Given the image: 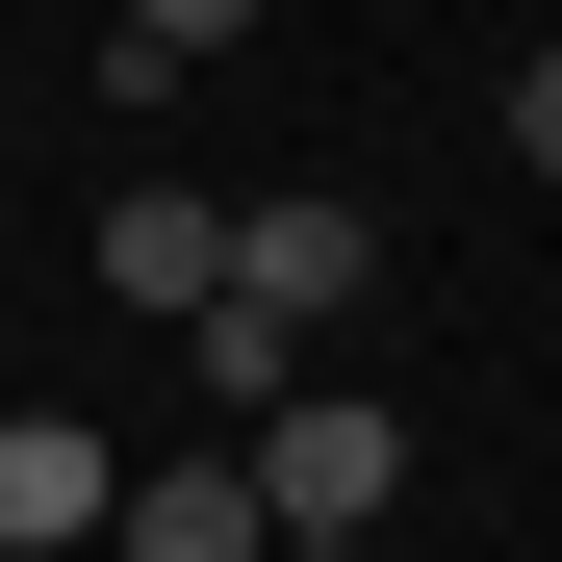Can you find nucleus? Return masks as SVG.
Instances as JSON below:
<instances>
[{
	"label": "nucleus",
	"instance_id": "1a4fd4ad",
	"mask_svg": "<svg viewBox=\"0 0 562 562\" xmlns=\"http://www.w3.org/2000/svg\"><path fill=\"white\" fill-rule=\"evenodd\" d=\"M281 562H358V537H281Z\"/></svg>",
	"mask_w": 562,
	"mask_h": 562
},
{
	"label": "nucleus",
	"instance_id": "20e7f679",
	"mask_svg": "<svg viewBox=\"0 0 562 562\" xmlns=\"http://www.w3.org/2000/svg\"><path fill=\"white\" fill-rule=\"evenodd\" d=\"M103 537H128V562H281V512H256V460H231V435H205V460H154Z\"/></svg>",
	"mask_w": 562,
	"mask_h": 562
},
{
	"label": "nucleus",
	"instance_id": "7ed1b4c3",
	"mask_svg": "<svg viewBox=\"0 0 562 562\" xmlns=\"http://www.w3.org/2000/svg\"><path fill=\"white\" fill-rule=\"evenodd\" d=\"M231 281H256L281 333H333L358 281H384V231H358V205H231Z\"/></svg>",
	"mask_w": 562,
	"mask_h": 562
},
{
	"label": "nucleus",
	"instance_id": "f257e3e1",
	"mask_svg": "<svg viewBox=\"0 0 562 562\" xmlns=\"http://www.w3.org/2000/svg\"><path fill=\"white\" fill-rule=\"evenodd\" d=\"M231 460H256V512H281V537H384V486H409V409H333V384H281Z\"/></svg>",
	"mask_w": 562,
	"mask_h": 562
},
{
	"label": "nucleus",
	"instance_id": "39448f33",
	"mask_svg": "<svg viewBox=\"0 0 562 562\" xmlns=\"http://www.w3.org/2000/svg\"><path fill=\"white\" fill-rule=\"evenodd\" d=\"M205 281H231V205H179V179H128V205H103V307H205Z\"/></svg>",
	"mask_w": 562,
	"mask_h": 562
},
{
	"label": "nucleus",
	"instance_id": "423d86ee",
	"mask_svg": "<svg viewBox=\"0 0 562 562\" xmlns=\"http://www.w3.org/2000/svg\"><path fill=\"white\" fill-rule=\"evenodd\" d=\"M179 333H205V409H231V435H256L281 384H307V333H281V307H256V281H205V307H179Z\"/></svg>",
	"mask_w": 562,
	"mask_h": 562
},
{
	"label": "nucleus",
	"instance_id": "6e6552de",
	"mask_svg": "<svg viewBox=\"0 0 562 562\" xmlns=\"http://www.w3.org/2000/svg\"><path fill=\"white\" fill-rule=\"evenodd\" d=\"M512 154H537V179H562V52H537V77H512Z\"/></svg>",
	"mask_w": 562,
	"mask_h": 562
},
{
	"label": "nucleus",
	"instance_id": "f03ea898",
	"mask_svg": "<svg viewBox=\"0 0 562 562\" xmlns=\"http://www.w3.org/2000/svg\"><path fill=\"white\" fill-rule=\"evenodd\" d=\"M128 512V460L77 435V409H0V562H52V537H103Z\"/></svg>",
	"mask_w": 562,
	"mask_h": 562
},
{
	"label": "nucleus",
	"instance_id": "0eeeda50",
	"mask_svg": "<svg viewBox=\"0 0 562 562\" xmlns=\"http://www.w3.org/2000/svg\"><path fill=\"white\" fill-rule=\"evenodd\" d=\"M231 26H256V0H103V77H128V103H154V77H205Z\"/></svg>",
	"mask_w": 562,
	"mask_h": 562
}]
</instances>
